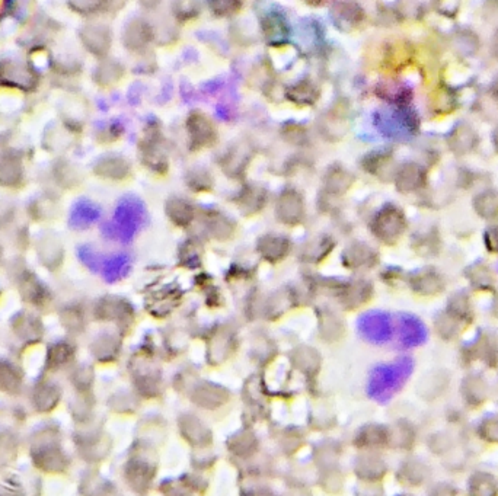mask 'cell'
Here are the masks:
<instances>
[{"instance_id":"obj_4","label":"cell","mask_w":498,"mask_h":496,"mask_svg":"<svg viewBox=\"0 0 498 496\" xmlns=\"http://www.w3.org/2000/svg\"><path fill=\"white\" fill-rule=\"evenodd\" d=\"M427 338V332L423 323L416 317L404 316L400 321V344L404 348H412L423 344Z\"/></svg>"},{"instance_id":"obj_6","label":"cell","mask_w":498,"mask_h":496,"mask_svg":"<svg viewBox=\"0 0 498 496\" xmlns=\"http://www.w3.org/2000/svg\"><path fill=\"white\" fill-rule=\"evenodd\" d=\"M129 270H130V258L127 255H115L107 259L104 265H102L104 278L110 282L123 278L129 272Z\"/></svg>"},{"instance_id":"obj_2","label":"cell","mask_w":498,"mask_h":496,"mask_svg":"<svg viewBox=\"0 0 498 496\" xmlns=\"http://www.w3.org/2000/svg\"><path fill=\"white\" fill-rule=\"evenodd\" d=\"M143 219L145 208L142 203L133 198H126L117 207L114 220L108 224V227H105V232L110 238L118 239L122 242H129L142 226Z\"/></svg>"},{"instance_id":"obj_1","label":"cell","mask_w":498,"mask_h":496,"mask_svg":"<svg viewBox=\"0 0 498 496\" xmlns=\"http://www.w3.org/2000/svg\"><path fill=\"white\" fill-rule=\"evenodd\" d=\"M414 361L401 357L388 364L376 365L369 376L367 395L377 402H388L397 395L409 379Z\"/></svg>"},{"instance_id":"obj_5","label":"cell","mask_w":498,"mask_h":496,"mask_svg":"<svg viewBox=\"0 0 498 496\" xmlns=\"http://www.w3.org/2000/svg\"><path fill=\"white\" fill-rule=\"evenodd\" d=\"M99 214L101 211L95 204L88 201H80L72 210L71 224L75 227H87L95 223L99 219Z\"/></svg>"},{"instance_id":"obj_3","label":"cell","mask_w":498,"mask_h":496,"mask_svg":"<svg viewBox=\"0 0 498 496\" xmlns=\"http://www.w3.org/2000/svg\"><path fill=\"white\" fill-rule=\"evenodd\" d=\"M358 332L373 344H386L393 333L390 317L382 312H370L358 321Z\"/></svg>"}]
</instances>
